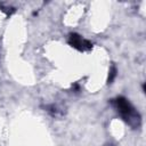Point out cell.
<instances>
[{
	"mask_svg": "<svg viewBox=\"0 0 146 146\" xmlns=\"http://www.w3.org/2000/svg\"><path fill=\"white\" fill-rule=\"evenodd\" d=\"M111 103L116 108V111L120 113L121 117L131 127L138 128L140 125V115L135 110V107L129 103V100L122 96L116 97L115 99H112Z\"/></svg>",
	"mask_w": 146,
	"mask_h": 146,
	"instance_id": "1",
	"label": "cell"
},
{
	"mask_svg": "<svg viewBox=\"0 0 146 146\" xmlns=\"http://www.w3.org/2000/svg\"><path fill=\"white\" fill-rule=\"evenodd\" d=\"M68 44L71 47H73V48H75L79 51H87V50H90L92 48V43L89 40L82 38L78 33H71L70 34Z\"/></svg>",
	"mask_w": 146,
	"mask_h": 146,
	"instance_id": "2",
	"label": "cell"
},
{
	"mask_svg": "<svg viewBox=\"0 0 146 146\" xmlns=\"http://www.w3.org/2000/svg\"><path fill=\"white\" fill-rule=\"evenodd\" d=\"M116 76V67L115 66H112V68L110 70V74H108V79H107V83H112L113 80L115 79Z\"/></svg>",
	"mask_w": 146,
	"mask_h": 146,
	"instance_id": "3",
	"label": "cell"
},
{
	"mask_svg": "<svg viewBox=\"0 0 146 146\" xmlns=\"http://www.w3.org/2000/svg\"><path fill=\"white\" fill-rule=\"evenodd\" d=\"M0 8L2 11H6L7 15H11L14 11H15V8L14 7H10V6H7V7H3L2 5H0Z\"/></svg>",
	"mask_w": 146,
	"mask_h": 146,
	"instance_id": "4",
	"label": "cell"
}]
</instances>
